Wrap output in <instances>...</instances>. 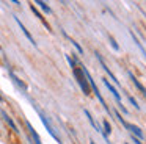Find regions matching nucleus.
<instances>
[{
  "label": "nucleus",
  "mask_w": 146,
  "mask_h": 144,
  "mask_svg": "<svg viewBox=\"0 0 146 144\" xmlns=\"http://www.w3.org/2000/svg\"><path fill=\"white\" fill-rule=\"evenodd\" d=\"M90 144H94V141H93V139H91V141H90Z\"/></svg>",
  "instance_id": "6ab92c4d"
},
{
  "label": "nucleus",
  "mask_w": 146,
  "mask_h": 144,
  "mask_svg": "<svg viewBox=\"0 0 146 144\" xmlns=\"http://www.w3.org/2000/svg\"><path fill=\"white\" fill-rule=\"evenodd\" d=\"M127 75H129V77H130V80H132V81H133V85H135V86H137V89H138V91H140V92H141V94H143V96H145V97H146V88H145V86H143V85H141V83H140V81H138V80H137V78H135V77H133V74H132V72H130V71H127Z\"/></svg>",
  "instance_id": "39448f33"
},
{
  "label": "nucleus",
  "mask_w": 146,
  "mask_h": 144,
  "mask_svg": "<svg viewBox=\"0 0 146 144\" xmlns=\"http://www.w3.org/2000/svg\"><path fill=\"white\" fill-rule=\"evenodd\" d=\"M102 125H104V135L105 136H108V135H110V131H111V127H110V124H108V121H104L102 122Z\"/></svg>",
  "instance_id": "f8f14e48"
},
{
  "label": "nucleus",
  "mask_w": 146,
  "mask_h": 144,
  "mask_svg": "<svg viewBox=\"0 0 146 144\" xmlns=\"http://www.w3.org/2000/svg\"><path fill=\"white\" fill-rule=\"evenodd\" d=\"M27 128L30 130V135H32V138L35 139V144H42L41 139H39V136H38V133L35 131V128L32 127V124H30V122H27Z\"/></svg>",
  "instance_id": "6e6552de"
},
{
  "label": "nucleus",
  "mask_w": 146,
  "mask_h": 144,
  "mask_svg": "<svg viewBox=\"0 0 146 144\" xmlns=\"http://www.w3.org/2000/svg\"><path fill=\"white\" fill-rule=\"evenodd\" d=\"M10 75H11V78H13V80H14V83H16L17 86H19V88H22L24 91H27V86H25V83H24L22 80H19V78H17L16 75L13 74V72H10Z\"/></svg>",
  "instance_id": "9d476101"
},
{
  "label": "nucleus",
  "mask_w": 146,
  "mask_h": 144,
  "mask_svg": "<svg viewBox=\"0 0 146 144\" xmlns=\"http://www.w3.org/2000/svg\"><path fill=\"white\" fill-rule=\"evenodd\" d=\"M108 41H110L111 47H113L115 50H119V46H118V44H116V41H115V39H113V38H111V36H108Z\"/></svg>",
  "instance_id": "2eb2a0df"
},
{
  "label": "nucleus",
  "mask_w": 146,
  "mask_h": 144,
  "mask_svg": "<svg viewBox=\"0 0 146 144\" xmlns=\"http://www.w3.org/2000/svg\"><path fill=\"white\" fill-rule=\"evenodd\" d=\"M96 58H98V59H99V63H101V66H102V69H104V71H105V72H107V74H108V77H110V80H113V81H115V83H116V85H119V80H116V77H115V75H113V74H111V72H110V69H108V67H107V64H105V61H104V58H102V56H101V55H99V53H96Z\"/></svg>",
  "instance_id": "7ed1b4c3"
},
{
  "label": "nucleus",
  "mask_w": 146,
  "mask_h": 144,
  "mask_svg": "<svg viewBox=\"0 0 146 144\" xmlns=\"http://www.w3.org/2000/svg\"><path fill=\"white\" fill-rule=\"evenodd\" d=\"M130 36H132V39H133V42H135V44H137V47H138V49H140V52H141V53H143V56H145V59H146V50H145V47H143V46H141V42H140V41H138V38H137V36H135V34H133V31H130Z\"/></svg>",
  "instance_id": "1a4fd4ad"
},
{
  "label": "nucleus",
  "mask_w": 146,
  "mask_h": 144,
  "mask_svg": "<svg viewBox=\"0 0 146 144\" xmlns=\"http://www.w3.org/2000/svg\"><path fill=\"white\" fill-rule=\"evenodd\" d=\"M39 118H41V121H42V124H44V127H46V130H47V131H49V133H50V135H52V136H54V138H55V139H57V141H58V143H61V141H60V138H58V136H57V135H55V131H54V128H52V127H50V124H49V121H47V119H46V116H44V114H42V113H39Z\"/></svg>",
  "instance_id": "20e7f679"
},
{
  "label": "nucleus",
  "mask_w": 146,
  "mask_h": 144,
  "mask_svg": "<svg viewBox=\"0 0 146 144\" xmlns=\"http://www.w3.org/2000/svg\"><path fill=\"white\" fill-rule=\"evenodd\" d=\"M115 116H116V118H118V121H119L121 124H123V127H124V128H127V122L124 121L123 118H121V114H119V113H118V111H115Z\"/></svg>",
  "instance_id": "ddd939ff"
},
{
  "label": "nucleus",
  "mask_w": 146,
  "mask_h": 144,
  "mask_svg": "<svg viewBox=\"0 0 146 144\" xmlns=\"http://www.w3.org/2000/svg\"><path fill=\"white\" fill-rule=\"evenodd\" d=\"M127 130H130L132 131V135H135L137 138H143V131H141V128L140 127H137V125H132V124H127Z\"/></svg>",
  "instance_id": "0eeeda50"
},
{
  "label": "nucleus",
  "mask_w": 146,
  "mask_h": 144,
  "mask_svg": "<svg viewBox=\"0 0 146 144\" xmlns=\"http://www.w3.org/2000/svg\"><path fill=\"white\" fill-rule=\"evenodd\" d=\"M36 3H38V5H39V6H41V8H42V9H44V11H46V13H47V14H49V13H50V8H49V6H47V5H46V3H44V2H41V0H39V2H36Z\"/></svg>",
  "instance_id": "4468645a"
},
{
  "label": "nucleus",
  "mask_w": 146,
  "mask_h": 144,
  "mask_svg": "<svg viewBox=\"0 0 146 144\" xmlns=\"http://www.w3.org/2000/svg\"><path fill=\"white\" fill-rule=\"evenodd\" d=\"M71 42H72V44H74V47H76V49L79 50V53H83V49L79 46V42H76V41H72V39H71Z\"/></svg>",
  "instance_id": "dca6fc26"
},
{
  "label": "nucleus",
  "mask_w": 146,
  "mask_h": 144,
  "mask_svg": "<svg viewBox=\"0 0 146 144\" xmlns=\"http://www.w3.org/2000/svg\"><path fill=\"white\" fill-rule=\"evenodd\" d=\"M14 19H16V22H17V25H19V27H21V30H22V31H24V34H25V36H27V39H29V41H30V42H32V44H33V46H36V42H35V39H33V36H32V34H30V31H29V30H27V28H25V27H24V24H22V22H21V20H19V19H17V17H14Z\"/></svg>",
  "instance_id": "423d86ee"
},
{
  "label": "nucleus",
  "mask_w": 146,
  "mask_h": 144,
  "mask_svg": "<svg viewBox=\"0 0 146 144\" xmlns=\"http://www.w3.org/2000/svg\"><path fill=\"white\" fill-rule=\"evenodd\" d=\"M0 102H3V99H2V96H0Z\"/></svg>",
  "instance_id": "aec40b11"
},
{
  "label": "nucleus",
  "mask_w": 146,
  "mask_h": 144,
  "mask_svg": "<svg viewBox=\"0 0 146 144\" xmlns=\"http://www.w3.org/2000/svg\"><path fill=\"white\" fill-rule=\"evenodd\" d=\"M132 139H133V143H135V144H143L141 141H140V139H138V138H137V136H133V135H132Z\"/></svg>",
  "instance_id": "a211bd4d"
},
{
  "label": "nucleus",
  "mask_w": 146,
  "mask_h": 144,
  "mask_svg": "<svg viewBox=\"0 0 146 144\" xmlns=\"http://www.w3.org/2000/svg\"><path fill=\"white\" fill-rule=\"evenodd\" d=\"M2 114H3V118H5V121H7V122H8V125H10V127H11V128H13V130H14V131H17V127H16V124H14V122H13V119H11V118H10V116H8V114H7V113H5V111H2Z\"/></svg>",
  "instance_id": "9b49d317"
},
{
  "label": "nucleus",
  "mask_w": 146,
  "mask_h": 144,
  "mask_svg": "<svg viewBox=\"0 0 146 144\" xmlns=\"http://www.w3.org/2000/svg\"><path fill=\"white\" fill-rule=\"evenodd\" d=\"M129 100H130V103H133V106H135L137 110H140V105H138V103H137V100L133 99V97H130V96H129Z\"/></svg>",
  "instance_id": "f3484780"
},
{
  "label": "nucleus",
  "mask_w": 146,
  "mask_h": 144,
  "mask_svg": "<svg viewBox=\"0 0 146 144\" xmlns=\"http://www.w3.org/2000/svg\"><path fill=\"white\" fill-rule=\"evenodd\" d=\"M102 81H104V85H105V86L108 88V91H110V92L113 94V97H115V99H116V102H118V105H119L121 111H123L124 114H127V113H129V111H127V108H126V106L123 105V103H121V96H119V92H118V91H116V88H115L113 85H111L110 81L107 80V78H102Z\"/></svg>",
  "instance_id": "f03ea898"
},
{
  "label": "nucleus",
  "mask_w": 146,
  "mask_h": 144,
  "mask_svg": "<svg viewBox=\"0 0 146 144\" xmlns=\"http://www.w3.org/2000/svg\"><path fill=\"white\" fill-rule=\"evenodd\" d=\"M72 72H74V77H76L77 83L80 85V88H82L83 94H86V96H88V94H90V85H88V80H86L83 71H82V69H79V67H74Z\"/></svg>",
  "instance_id": "f257e3e1"
}]
</instances>
